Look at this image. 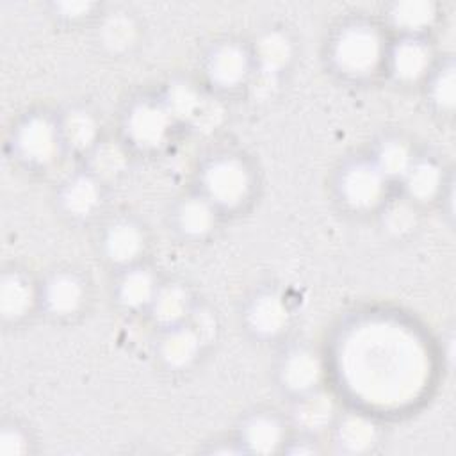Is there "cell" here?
<instances>
[{"instance_id":"obj_13","label":"cell","mask_w":456,"mask_h":456,"mask_svg":"<svg viewBox=\"0 0 456 456\" xmlns=\"http://www.w3.org/2000/svg\"><path fill=\"white\" fill-rule=\"evenodd\" d=\"M32 303L30 285L18 274H5L0 285V310L5 317L23 315Z\"/></svg>"},{"instance_id":"obj_19","label":"cell","mask_w":456,"mask_h":456,"mask_svg":"<svg viewBox=\"0 0 456 456\" xmlns=\"http://www.w3.org/2000/svg\"><path fill=\"white\" fill-rule=\"evenodd\" d=\"M244 440L248 447L255 452H273L281 440L280 424L271 417H255L246 426Z\"/></svg>"},{"instance_id":"obj_16","label":"cell","mask_w":456,"mask_h":456,"mask_svg":"<svg viewBox=\"0 0 456 456\" xmlns=\"http://www.w3.org/2000/svg\"><path fill=\"white\" fill-rule=\"evenodd\" d=\"M151 306H153V315L159 322L175 324L187 314V308H189L187 294L183 292V289L176 285L164 287L159 292H155L151 299Z\"/></svg>"},{"instance_id":"obj_23","label":"cell","mask_w":456,"mask_h":456,"mask_svg":"<svg viewBox=\"0 0 456 456\" xmlns=\"http://www.w3.org/2000/svg\"><path fill=\"white\" fill-rule=\"evenodd\" d=\"M256 53H258L262 69L269 73H276L287 64L290 57V43L283 34L269 32L258 41Z\"/></svg>"},{"instance_id":"obj_3","label":"cell","mask_w":456,"mask_h":456,"mask_svg":"<svg viewBox=\"0 0 456 456\" xmlns=\"http://www.w3.org/2000/svg\"><path fill=\"white\" fill-rule=\"evenodd\" d=\"M385 192V176L376 164L358 162L346 169L342 176V196L356 208L374 207Z\"/></svg>"},{"instance_id":"obj_7","label":"cell","mask_w":456,"mask_h":456,"mask_svg":"<svg viewBox=\"0 0 456 456\" xmlns=\"http://www.w3.org/2000/svg\"><path fill=\"white\" fill-rule=\"evenodd\" d=\"M251 328L260 335H276L280 333L289 319L283 301L274 294L258 296L248 312Z\"/></svg>"},{"instance_id":"obj_2","label":"cell","mask_w":456,"mask_h":456,"mask_svg":"<svg viewBox=\"0 0 456 456\" xmlns=\"http://www.w3.org/2000/svg\"><path fill=\"white\" fill-rule=\"evenodd\" d=\"M205 189L208 196L226 207L237 205L249 189V175L242 162L223 157L208 164L205 169Z\"/></svg>"},{"instance_id":"obj_20","label":"cell","mask_w":456,"mask_h":456,"mask_svg":"<svg viewBox=\"0 0 456 456\" xmlns=\"http://www.w3.org/2000/svg\"><path fill=\"white\" fill-rule=\"evenodd\" d=\"M333 413V404L330 395L315 392L306 395L296 408V420L305 429L324 428Z\"/></svg>"},{"instance_id":"obj_27","label":"cell","mask_w":456,"mask_h":456,"mask_svg":"<svg viewBox=\"0 0 456 456\" xmlns=\"http://www.w3.org/2000/svg\"><path fill=\"white\" fill-rule=\"evenodd\" d=\"M198 93L185 82H176L167 89L166 94V110L169 116L175 118H192L198 103H200Z\"/></svg>"},{"instance_id":"obj_5","label":"cell","mask_w":456,"mask_h":456,"mask_svg":"<svg viewBox=\"0 0 456 456\" xmlns=\"http://www.w3.org/2000/svg\"><path fill=\"white\" fill-rule=\"evenodd\" d=\"M169 119L171 116L164 105L142 102L128 116V134L141 146H155L164 139Z\"/></svg>"},{"instance_id":"obj_6","label":"cell","mask_w":456,"mask_h":456,"mask_svg":"<svg viewBox=\"0 0 456 456\" xmlns=\"http://www.w3.org/2000/svg\"><path fill=\"white\" fill-rule=\"evenodd\" d=\"M248 71V57L242 48L235 45L219 46L210 61L208 73L214 82L219 86H235L239 84Z\"/></svg>"},{"instance_id":"obj_25","label":"cell","mask_w":456,"mask_h":456,"mask_svg":"<svg viewBox=\"0 0 456 456\" xmlns=\"http://www.w3.org/2000/svg\"><path fill=\"white\" fill-rule=\"evenodd\" d=\"M135 37V25L126 14H110L102 25V39L110 50H125Z\"/></svg>"},{"instance_id":"obj_8","label":"cell","mask_w":456,"mask_h":456,"mask_svg":"<svg viewBox=\"0 0 456 456\" xmlns=\"http://www.w3.org/2000/svg\"><path fill=\"white\" fill-rule=\"evenodd\" d=\"M281 378L290 390H296V392L310 390L321 378V363L314 353L297 349L287 356L283 363Z\"/></svg>"},{"instance_id":"obj_29","label":"cell","mask_w":456,"mask_h":456,"mask_svg":"<svg viewBox=\"0 0 456 456\" xmlns=\"http://www.w3.org/2000/svg\"><path fill=\"white\" fill-rule=\"evenodd\" d=\"M431 94H433V100L436 102V105L442 107V109H451L454 105L456 89H454V68H452V64L440 69V73L436 75V78L433 82Z\"/></svg>"},{"instance_id":"obj_12","label":"cell","mask_w":456,"mask_h":456,"mask_svg":"<svg viewBox=\"0 0 456 456\" xmlns=\"http://www.w3.org/2000/svg\"><path fill=\"white\" fill-rule=\"evenodd\" d=\"M46 305L55 314H71L82 301V287L71 274H55L46 285Z\"/></svg>"},{"instance_id":"obj_21","label":"cell","mask_w":456,"mask_h":456,"mask_svg":"<svg viewBox=\"0 0 456 456\" xmlns=\"http://www.w3.org/2000/svg\"><path fill=\"white\" fill-rule=\"evenodd\" d=\"M155 283L148 271L132 269L128 271L119 283V297L128 306H141L153 299Z\"/></svg>"},{"instance_id":"obj_31","label":"cell","mask_w":456,"mask_h":456,"mask_svg":"<svg viewBox=\"0 0 456 456\" xmlns=\"http://www.w3.org/2000/svg\"><path fill=\"white\" fill-rule=\"evenodd\" d=\"M413 212L410 210L408 205L404 203H394L388 212H387V217H385V223L390 230L394 232H406L411 228L413 224Z\"/></svg>"},{"instance_id":"obj_28","label":"cell","mask_w":456,"mask_h":456,"mask_svg":"<svg viewBox=\"0 0 456 456\" xmlns=\"http://www.w3.org/2000/svg\"><path fill=\"white\" fill-rule=\"evenodd\" d=\"M125 166V155L114 142H103L91 155V167L100 176H114Z\"/></svg>"},{"instance_id":"obj_15","label":"cell","mask_w":456,"mask_h":456,"mask_svg":"<svg viewBox=\"0 0 456 456\" xmlns=\"http://www.w3.org/2000/svg\"><path fill=\"white\" fill-rule=\"evenodd\" d=\"M100 200V191L96 182L89 176H77L73 178L62 194V203L68 212L75 216L89 214Z\"/></svg>"},{"instance_id":"obj_33","label":"cell","mask_w":456,"mask_h":456,"mask_svg":"<svg viewBox=\"0 0 456 456\" xmlns=\"http://www.w3.org/2000/svg\"><path fill=\"white\" fill-rule=\"evenodd\" d=\"M189 328H191V330L198 335V338L201 340V338H207V337L212 335L214 321H212V317H210L208 314L198 312V314L194 315V319H192V324H191Z\"/></svg>"},{"instance_id":"obj_34","label":"cell","mask_w":456,"mask_h":456,"mask_svg":"<svg viewBox=\"0 0 456 456\" xmlns=\"http://www.w3.org/2000/svg\"><path fill=\"white\" fill-rule=\"evenodd\" d=\"M57 9L66 16H80L91 9L89 2H62L57 4Z\"/></svg>"},{"instance_id":"obj_22","label":"cell","mask_w":456,"mask_h":456,"mask_svg":"<svg viewBox=\"0 0 456 456\" xmlns=\"http://www.w3.org/2000/svg\"><path fill=\"white\" fill-rule=\"evenodd\" d=\"M214 221L210 205L201 198H189L178 208V224L189 235L205 233Z\"/></svg>"},{"instance_id":"obj_10","label":"cell","mask_w":456,"mask_h":456,"mask_svg":"<svg viewBox=\"0 0 456 456\" xmlns=\"http://www.w3.org/2000/svg\"><path fill=\"white\" fill-rule=\"evenodd\" d=\"M200 342L201 340L198 338V335L189 326L173 328L162 338L160 354L169 365L183 367L196 356Z\"/></svg>"},{"instance_id":"obj_11","label":"cell","mask_w":456,"mask_h":456,"mask_svg":"<svg viewBox=\"0 0 456 456\" xmlns=\"http://www.w3.org/2000/svg\"><path fill=\"white\" fill-rule=\"evenodd\" d=\"M142 248L141 232L126 221L112 224L105 235V251L114 262L132 260Z\"/></svg>"},{"instance_id":"obj_14","label":"cell","mask_w":456,"mask_h":456,"mask_svg":"<svg viewBox=\"0 0 456 456\" xmlns=\"http://www.w3.org/2000/svg\"><path fill=\"white\" fill-rule=\"evenodd\" d=\"M338 444L351 452H362L367 451L376 438V431L372 422L360 415H347L338 429H337Z\"/></svg>"},{"instance_id":"obj_9","label":"cell","mask_w":456,"mask_h":456,"mask_svg":"<svg viewBox=\"0 0 456 456\" xmlns=\"http://www.w3.org/2000/svg\"><path fill=\"white\" fill-rule=\"evenodd\" d=\"M429 64V50L419 39H403L392 50V69L403 80L419 78Z\"/></svg>"},{"instance_id":"obj_24","label":"cell","mask_w":456,"mask_h":456,"mask_svg":"<svg viewBox=\"0 0 456 456\" xmlns=\"http://www.w3.org/2000/svg\"><path fill=\"white\" fill-rule=\"evenodd\" d=\"M62 135L73 148H86L96 135V125L93 118L84 110H71L62 121Z\"/></svg>"},{"instance_id":"obj_26","label":"cell","mask_w":456,"mask_h":456,"mask_svg":"<svg viewBox=\"0 0 456 456\" xmlns=\"http://www.w3.org/2000/svg\"><path fill=\"white\" fill-rule=\"evenodd\" d=\"M411 166V155L408 148L399 141H388L381 144L378 151L376 167L381 171L383 176H399L408 171Z\"/></svg>"},{"instance_id":"obj_30","label":"cell","mask_w":456,"mask_h":456,"mask_svg":"<svg viewBox=\"0 0 456 456\" xmlns=\"http://www.w3.org/2000/svg\"><path fill=\"white\" fill-rule=\"evenodd\" d=\"M221 116H223V110L219 107V103H216L214 100H200L194 114H192V121L198 128H203V130H210L214 126H217V123L221 121Z\"/></svg>"},{"instance_id":"obj_32","label":"cell","mask_w":456,"mask_h":456,"mask_svg":"<svg viewBox=\"0 0 456 456\" xmlns=\"http://www.w3.org/2000/svg\"><path fill=\"white\" fill-rule=\"evenodd\" d=\"M25 451V440L16 429H4L0 436V452L4 456H16Z\"/></svg>"},{"instance_id":"obj_17","label":"cell","mask_w":456,"mask_h":456,"mask_svg":"<svg viewBox=\"0 0 456 456\" xmlns=\"http://www.w3.org/2000/svg\"><path fill=\"white\" fill-rule=\"evenodd\" d=\"M392 21L404 30H420L435 18V5L426 0H404L392 5Z\"/></svg>"},{"instance_id":"obj_4","label":"cell","mask_w":456,"mask_h":456,"mask_svg":"<svg viewBox=\"0 0 456 456\" xmlns=\"http://www.w3.org/2000/svg\"><path fill=\"white\" fill-rule=\"evenodd\" d=\"M16 144L25 159L39 164L48 162L59 146L55 126L46 118H30L21 125Z\"/></svg>"},{"instance_id":"obj_18","label":"cell","mask_w":456,"mask_h":456,"mask_svg":"<svg viewBox=\"0 0 456 456\" xmlns=\"http://www.w3.org/2000/svg\"><path fill=\"white\" fill-rule=\"evenodd\" d=\"M406 189L417 200H429L436 194L440 187V171L433 162H411L408 171L404 173Z\"/></svg>"},{"instance_id":"obj_1","label":"cell","mask_w":456,"mask_h":456,"mask_svg":"<svg viewBox=\"0 0 456 456\" xmlns=\"http://www.w3.org/2000/svg\"><path fill=\"white\" fill-rule=\"evenodd\" d=\"M333 57L340 69L351 75H363L376 68L381 57L379 34L365 23H353L340 30Z\"/></svg>"}]
</instances>
